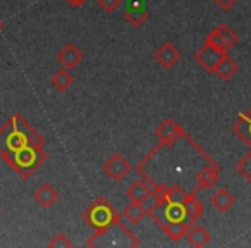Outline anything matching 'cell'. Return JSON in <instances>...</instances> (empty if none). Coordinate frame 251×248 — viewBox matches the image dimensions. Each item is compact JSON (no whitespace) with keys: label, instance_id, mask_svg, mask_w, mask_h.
I'll return each instance as SVG.
<instances>
[{"label":"cell","instance_id":"obj_1","mask_svg":"<svg viewBox=\"0 0 251 248\" xmlns=\"http://www.w3.org/2000/svg\"><path fill=\"white\" fill-rule=\"evenodd\" d=\"M186 135L184 128L174 121L172 117H167L160 122L155 130V138L158 140V145L148 152L147 157H143L136 165V172L147 181L148 185L153 186H169L172 183L181 185V176L188 178L184 174V169H195L191 165L186 167V164H196L198 159H203L208 164L220 167L219 162L208 154V152L200 150H179L174 152V145L179 138Z\"/></svg>","mask_w":251,"mask_h":248},{"label":"cell","instance_id":"obj_2","mask_svg":"<svg viewBox=\"0 0 251 248\" xmlns=\"http://www.w3.org/2000/svg\"><path fill=\"white\" fill-rule=\"evenodd\" d=\"M45 143V138L18 112L0 126V157L25 179L47 162Z\"/></svg>","mask_w":251,"mask_h":248},{"label":"cell","instance_id":"obj_3","mask_svg":"<svg viewBox=\"0 0 251 248\" xmlns=\"http://www.w3.org/2000/svg\"><path fill=\"white\" fill-rule=\"evenodd\" d=\"M153 203L147 209V214L155 224L169 236V240L177 243L184 238L186 231L191 226V219L188 216L184 203L169 202L160 192V186L151 188Z\"/></svg>","mask_w":251,"mask_h":248},{"label":"cell","instance_id":"obj_4","mask_svg":"<svg viewBox=\"0 0 251 248\" xmlns=\"http://www.w3.org/2000/svg\"><path fill=\"white\" fill-rule=\"evenodd\" d=\"M83 220L93 229V234H100L121 220V216L107 198L98 196L83 212Z\"/></svg>","mask_w":251,"mask_h":248},{"label":"cell","instance_id":"obj_5","mask_svg":"<svg viewBox=\"0 0 251 248\" xmlns=\"http://www.w3.org/2000/svg\"><path fill=\"white\" fill-rule=\"evenodd\" d=\"M226 54L227 52H224V50H220L219 47H215L213 43H210L205 40V43L196 50L193 57H195V60L206 71V73H215L217 64L222 60V57L226 55Z\"/></svg>","mask_w":251,"mask_h":248},{"label":"cell","instance_id":"obj_6","mask_svg":"<svg viewBox=\"0 0 251 248\" xmlns=\"http://www.w3.org/2000/svg\"><path fill=\"white\" fill-rule=\"evenodd\" d=\"M206 42L213 43V45L219 47L224 52H229L230 49H234V47L237 45L239 36H237V33L234 31L229 25H219L217 28L212 29V33H210L208 36H206Z\"/></svg>","mask_w":251,"mask_h":248},{"label":"cell","instance_id":"obj_7","mask_svg":"<svg viewBox=\"0 0 251 248\" xmlns=\"http://www.w3.org/2000/svg\"><path fill=\"white\" fill-rule=\"evenodd\" d=\"M103 172L110 179H114V181H122V179L131 172V164L122 154H112L110 157L105 161Z\"/></svg>","mask_w":251,"mask_h":248},{"label":"cell","instance_id":"obj_8","mask_svg":"<svg viewBox=\"0 0 251 248\" xmlns=\"http://www.w3.org/2000/svg\"><path fill=\"white\" fill-rule=\"evenodd\" d=\"M124 18H126V21L129 23L131 26H134V28L143 26L145 23L148 21V18H150L147 5H145V0H127Z\"/></svg>","mask_w":251,"mask_h":248},{"label":"cell","instance_id":"obj_9","mask_svg":"<svg viewBox=\"0 0 251 248\" xmlns=\"http://www.w3.org/2000/svg\"><path fill=\"white\" fill-rule=\"evenodd\" d=\"M153 57L160 67H164V69H172V67L181 60V52H179V49L174 43L165 42L155 50Z\"/></svg>","mask_w":251,"mask_h":248},{"label":"cell","instance_id":"obj_10","mask_svg":"<svg viewBox=\"0 0 251 248\" xmlns=\"http://www.w3.org/2000/svg\"><path fill=\"white\" fill-rule=\"evenodd\" d=\"M83 59H84V54L81 52L79 47L74 45V43H66V45L57 52V60H59V64L69 71L79 66V64L83 62Z\"/></svg>","mask_w":251,"mask_h":248},{"label":"cell","instance_id":"obj_11","mask_svg":"<svg viewBox=\"0 0 251 248\" xmlns=\"http://www.w3.org/2000/svg\"><path fill=\"white\" fill-rule=\"evenodd\" d=\"M232 133L251 150V107L237 115L232 126Z\"/></svg>","mask_w":251,"mask_h":248},{"label":"cell","instance_id":"obj_12","mask_svg":"<svg viewBox=\"0 0 251 248\" xmlns=\"http://www.w3.org/2000/svg\"><path fill=\"white\" fill-rule=\"evenodd\" d=\"M195 181L200 190L213 188V186H217V183L220 181V167L205 164L203 167H200V171L195 174Z\"/></svg>","mask_w":251,"mask_h":248},{"label":"cell","instance_id":"obj_13","mask_svg":"<svg viewBox=\"0 0 251 248\" xmlns=\"http://www.w3.org/2000/svg\"><path fill=\"white\" fill-rule=\"evenodd\" d=\"M198 193H200V188L195 186L191 192H188V196H186V200H184L186 210H188V216L193 224L200 222V219H201L203 214H205V205H203V202L200 200Z\"/></svg>","mask_w":251,"mask_h":248},{"label":"cell","instance_id":"obj_14","mask_svg":"<svg viewBox=\"0 0 251 248\" xmlns=\"http://www.w3.org/2000/svg\"><path fill=\"white\" fill-rule=\"evenodd\" d=\"M184 238L188 240V243L191 245V247L203 248V247H206V245L210 243V240H212V234H210L208 229H205L201 224L195 222V224H191V226H189L188 231H186Z\"/></svg>","mask_w":251,"mask_h":248},{"label":"cell","instance_id":"obj_15","mask_svg":"<svg viewBox=\"0 0 251 248\" xmlns=\"http://www.w3.org/2000/svg\"><path fill=\"white\" fill-rule=\"evenodd\" d=\"M210 203H212V207L217 210V212L226 214L234 207V203H236V196H234L227 188H220V190H217L212 196H210Z\"/></svg>","mask_w":251,"mask_h":248},{"label":"cell","instance_id":"obj_16","mask_svg":"<svg viewBox=\"0 0 251 248\" xmlns=\"http://www.w3.org/2000/svg\"><path fill=\"white\" fill-rule=\"evenodd\" d=\"M33 198H35V202L38 203L40 207H43V209H50V207L59 200V192H57L50 183H43V185L35 192Z\"/></svg>","mask_w":251,"mask_h":248},{"label":"cell","instance_id":"obj_17","mask_svg":"<svg viewBox=\"0 0 251 248\" xmlns=\"http://www.w3.org/2000/svg\"><path fill=\"white\" fill-rule=\"evenodd\" d=\"M126 196L129 198V202L145 203L151 196V186L147 181H134L126 190Z\"/></svg>","mask_w":251,"mask_h":248},{"label":"cell","instance_id":"obj_18","mask_svg":"<svg viewBox=\"0 0 251 248\" xmlns=\"http://www.w3.org/2000/svg\"><path fill=\"white\" fill-rule=\"evenodd\" d=\"M237 71H239V66H237V62L232 59V57L227 55V54L222 57V60H220V62L217 64V67H215V74L220 78V80H224V81L232 80V78L236 76Z\"/></svg>","mask_w":251,"mask_h":248},{"label":"cell","instance_id":"obj_19","mask_svg":"<svg viewBox=\"0 0 251 248\" xmlns=\"http://www.w3.org/2000/svg\"><path fill=\"white\" fill-rule=\"evenodd\" d=\"M50 84H52L53 88H55L57 91H67L71 86L74 84V76L69 73V69H59L53 73V76L50 78Z\"/></svg>","mask_w":251,"mask_h":248},{"label":"cell","instance_id":"obj_20","mask_svg":"<svg viewBox=\"0 0 251 248\" xmlns=\"http://www.w3.org/2000/svg\"><path fill=\"white\" fill-rule=\"evenodd\" d=\"M145 216H147V209L143 207V203H138V202H129L124 207V210H122V217L131 224L141 222Z\"/></svg>","mask_w":251,"mask_h":248},{"label":"cell","instance_id":"obj_21","mask_svg":"<svg viewBox=\"0 0 251 248\" xmlns=\"http://www.w3.org/2000/svg\"><path fill=\"white\" fill-rule=\"evenodd\" d=\"M236 171L239 172L248 183H251V150L248 152V154H244V157L236 162Z\"/></svg>","mask_w":251,"mask_h":248},{"label":"cell","instance_id":"obj_22","mask_svg":"<svg viewBox=\"0 0 251 248\" xmlns=\"http://www.w3.org/2000/svg\"><path fill=\"white\" fill-rule=\"evenodd\" d=\"M49 247L50 248H73L74 243L67 238V234L64 233H59L49 241Z\"/></svg>","mask_w":251,"mask_h":248},{"label":"cell","instance_id":"obj_23","mask_svg":"<svg viewBox=\"0 0 251 248\" xmlns=\"http://www.w3.org/2000/svg\"><path fill=\"white\" fill-rule=\"evenodd\" d=\"M97 4L101 11H105L107 14H110V12H114L115 9L122 4V0H97Z\"/></svg>","mask_w":251,"mask_h":248},{"label":"cell","instance_id":"obj_24","mask_svg":"<svg viewBox=\"0 0 251 248\" xmlns=\"http://www.w3.org/2000/svg\"><path fill=\"white\" fill-rule=\"evenodd\" d=\"M213 2H215V4L222 9V11H229V9L236 4L237 0H213Z\"/></svg>","mask_w":251,"mask_h":248},{"label":"cell","instance_id":"obj_25","mask_svg":"<svg viewBox=\"0 0 251 248\" xmlns=\"http://www.w3.org/2000/svg\"><path fill=\"white\" fill-rule=\"evenodd\" d=\"M67 4L71 5V7H74V9H77V7H83L84 4H86L88 0H66Z\"/></svg>","mask_w":251,"mask_h":248},{"label":"cell","instance_id":"obj_26","mask_svg":"<svg viewBox=\"0 0 251 248\" xmlns=\"http://www.w3.org/2000/svg\"><path fill=\"white\" fill-rule=\"evenodd\" d=\"M4 29V23H2V19H0V31Z\"/></svg>","mask_w":251,"mask_h":248},{"label":"cell","instance_id":"obj_27","mask_svg":"<svg viewBox=\"0 0 251 248\" xmlns=\"http://www.w3.org/2000/svg\"><path fill=\"white\" fill-rule=\"evenodd\" d=\"M0 214H2V209H0Z\"/></svg>","mask_w":251,"mask_h":248}]
</instances>
